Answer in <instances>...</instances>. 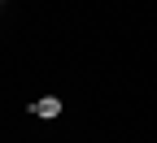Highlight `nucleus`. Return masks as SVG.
<instances>
[{"instance_id": "1", "label": "nucleus", "mask_w": 157, "mask_h": 143, "mask_svg": "<svg viewBox=\"0 0 157 143\" xmlns=\"http://www.w3.org/2000/svg\"><path fill=\"white\" fill-rule=\"evenodd\" d=\"M57 113H61V100H57V95L35 100V117H57Z\"/></svg>"}, {"instance_id": "2", "label": "nucleus", "mask_w": 157, "mask_h": 143, "mask_svg": "<svg viewBox=\"0 0 157 143\" xmlns=\"http://www.w3.org/2000/svg\"><path fill=\"white\" fill-rule=\"evenodd\" d=\"M0 5H5V0H0Z\"/></svg>"}]
</instances>
